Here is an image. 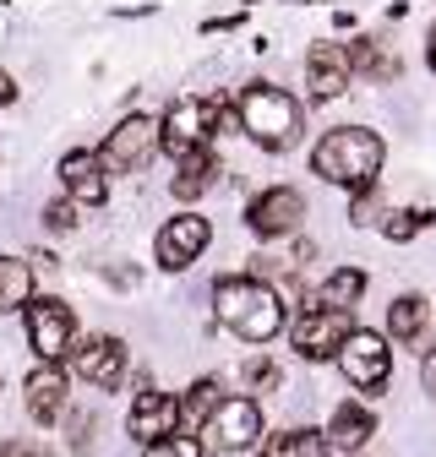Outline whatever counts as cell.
I'll return each mask as SVG.
<instances>
[{"label": "cell", "mask_w": 436, "mask_h": 457, "mask_svg": "<svg viewBox=\"0 0 436 457\" xmlns=\"http://www.w3.org/2000/svg\"><path fill=\"white\" fill-rule=\"evenodd\" d=\"M235 120L262 153H289L300 142V131H306V109L279 82H246L235 93Z\"/></svg>", "instance_id": "3957f363"}, {"label": "cell", "mask_w": 436, "mask_h": 457, "mask_svg": "<svg viewBox=\"0 0 436 457\" xmlns=\"http://www.w3.org/2000/svg\"><path fill=\"white\" fill-rule=\"evenodd\" d=\"M66 430H71V436H66V441H71V452H88V446H93V414H71V420H66Z\"/></svg>", "instance_id": "f546056e"}, {"label": "cell", "mask_w": 436, "mask_h": 457, "mask_svg": "<svg viewBox=\"0 0 436 457\" xmlns=\"http://www.w3.org/2000/svg\"><path fill=\"white\" fill-rule=\"evenodd\" d=\"M349 77H355V66H349V49H344V44H327V38L311 44V54H306V87H311L316 104L344 98Z\"/></svg>", "instance_id": "5bb4252c"}, {"label": "cell", "mask_w": 436, "mask_h": 457, "mask_svg": "<svg viewBox=\"0 0 436 457\" xmlns=\"http://www.w3.org/2000/svg\"><path fill=\"white\" fill-rule=\"evenodd\" d=\"M213 175H218V158H213V147L175 158V196H180V202H197L202 191H213Z\"/></svg>", "instance_id": "ffe728a7"}, {"label": "cell", "mask_w": 436, "mask_h": 457, "mask_svg": "<svg viewBox=\"0 0 436 457\" xmlns=\"http://www.w3.org/2000/svg\"><path fill=\"white\" fill-rule=\"evenodd\" d=\"M142 457H207V446L197 436H170V441H158V446H142Z\"/></svg>", "instance_id": "83f0119b"}, {"label": "cell", "mask_w": 436, "mask_h": 457, "mask_svg": "<svg viewBox=\"0 0 436 457\" xmlns=\"http://www.w3.org/2000/svg\"><path fill=\"white\" fill-rule=\"evenodd\" d=\"M425 321H431V311H425L420 295H398V300L388 305V337L404 343V349H415V343L425 337Z\"/></svg>", "instance_id": "44dd1931"}, {"label": "cell", "mask_w": 436, "mask_h": 457, "mask_svg": "<svg viewBox=\"0 0 436 457\" xmlns=\"http://www.w3.org/2000/svg\"><path fill=\"white\" fill-rule=\"evenodd\" d=\"M22 397H28V414L38 425H54L66 414V370L61 365H38L28 381H22Z\"/></svg>", "instance_id": "e0dca14e"}, {"label": "cell", "mask_w": 436, "mask_h": 457, "mask_svg": "<svg viewBox=\"0 0 436 457\" xmlns=\"http://www.w3.org/2000/svg\"><path fill=\"white\" fill-rule=\"evenodd\" d=\"M344 49H349L355 77H371V82H393V77H398V54L382 44V38L360 33V38H355V44H344Z\"/></svg>", "instance_id": "ac0fdd59"}, {"label": "cell", "mask_w": 436, "mask_h": 457, "mask_svg": "<svg viewBox=\"0 0 436 457\" xmlns=\"http://www.w3.org/2000/svg\"><path fill=\"white\" fill-rule=\"evenodd\" d=\"M12 98H17V82H12L6 71H0V104H12Z\"/></svg>", "instance_id": "d6a6232c"}, {"label": "cell", "mask_w": 436, "mask_h": 457, "mask_svg": "<svg viewBox=\"0 0 436 457\" xmlns=\"http://www.w3.org/2000/svg\"><path fill=\"white\" fill-rule=\"evenodd\" d=\"M365 267H333L322 278V289H316V300L311 305H333V311H355L360 305V295H365Z\"/></svg>", "instance_id": "d6986e66"}, {"label": "cell", "mask_w": 436, "mask_h": 457, "mask_svg": "<svg viewBox=\"0 0 436 457\" xmlns=\"http://www.w3.org/2000/svg\"><path fill=\"white\" fill-rule=\"evenodd\" d=\"M33 305V267L22 256H0V316Z\"/></svg>", "instance_id": "7402d4cb"}, {"label": "cell", "mask_w": 436, "mask_h": 457, "mask_svg": "<svg viewBox=\"0 0 436 457\" xmlns=\"http://www.w3.org/2000/svg\"><path fill=\"white\" fill-rule=\"evenodd\" d=\"M213 316L240 343H272L289 321V305H284V295L272 289V283H262L251 272H235V278L213 283Z\"/></svg>", "instance_id": "6da1fadb"}, {"label": "cell", "mask_w": 436, "mask_h": 457, "mask_svg": "<svg viewBox=\"0 0 436 457\" xmlns=\"http://www.w3.org/2000/svg\"><path fill=\"white\" fill-rule=\"evenodd\" d=\"M431 223H436V212H431V207H398V212L382 218V235H388L393 245H409L420 228H431Z\"/></svg>", "instance_id": "d4e9b609"}, {"label": "cell", "mask_w": 436, "mask_h": 457, "mask_svg": "<svg viewBox=\"0 0 436 457\" xmlns=\"http://www.w3.org/2000/svg\"><path fill=\"white\" fill-rule=\"evenodd\" d=\"M164 147V126L147 120V114H126V120L104 137V169H115V175H137V169L153 163V153Z\"/></svg>", "instance_id": "52a82bcc"}, {"label": "cell", "mask_w": 436, "mask_h": 457, "mask_svg": "<svg viewBox=\"0 0 436 457\" xmlns=\"http://www.w3.org/2000/svg\"><path fill=\"white\" fill-rule=\"evenodd\" d=\"M327 430H306V425H295V430H279V436H267L262 441V457H327Z\"/></svg>", "instance_id": "603a6c76"}, {"label": "cell", "mask_w": 436, "mask_h": 457, "mask_svg": "<svg viewBox=\"0 0 436 457\" xmlns=\"http://www.w3.org/2000/svg\"><path fill=\"white\" fill-rule=\"evenodd\" d=\"M382 158H388V142H382L376 131H365V126H333L311 147V175H322L327 186H344L355 196V191L376 186Z\"/></svg>", "instance_id": "7a4b0ae2"}, {"label": "cell", "mask_w": 436, "mask_h": 457, "mask_svg": "<svg viewBox=\"0 0 436 457\" xmlns=\"http://www.w3.org/2000/svg\"><path fill=\"white\" fill-rule=\"evenodd\" d=\"M44 223L66 235V228H77V223H82V207H77L71 196H61V202H49V207H44Z\"/></svg>", "instance_id": "f1b7e54d"}, {"label": "cell", "mask_w": 436, "mask_h": 457, "mask_svg": "<svg viewBox=\"0 0 436 457\" xmlns=\"http://www.w3.org/2000/svg\"><path fill=\"white\" fill-rule=\"evenodd\" d=\"M425 61H431V71H436V28H431V44H425Z\"/></svg>", "instance_id": "836d02e7"}, {"label": "cell", "mask_w": 436, "mask_h": 457, "mask_svg": "<svg viewBox=\"0 0 436 457\" xmlns=\"http://www.w3.org/2000/svg\"><path fill=\"white\" fill-rule=\"evenodd\" d=\"M61 186L77 207H98L109 196V180H104V158L98 153H66L61 158Z\"/></svg>", "instance_id": "9a60e30c"}, {"label": "cell", "mask_w": 436, "mask_h": 457, "mask_svg": "<svg viewBox=\"0 0 436 457\" xmlns=\"http://www.w3.org/2000/svg\"><path fill=\"white\" fill-rule=\"evenodd\" d=\"M218 403H224V397H218V381H213V376H202V381H191V386H186L180 414H186V425H197V430H202V425L213 420V409H218Z\"/></svg>", "instance_id": "cb8c5ba5"}, {"label": "cell", "mask_w": 436, "mask_h": 457, "mask_svg": "<svg viewBox=\"0 0 436 457\" xmlns=\"http://www.w3.org/2000/svg\"><path fill=\"white\" fill-rule=\"evenodd\" d=\"M180 425H186V414H180V397H175V392H158V386L137 392V403H131V420H126V430H131L142 446H158V441L180 436Z\"/></svg>", "instance_id": "4fadbf2b"}, {"label": "cell", "mask_w": 436, "mask_h": 457, "mask_svg": "<svg viewBox=\"0 0 436 457\" xmlns=\"http://www.w3.org/2000/svg\"><path fill=\"white\" fill-rule=\"evenodd\" d=\"M207 240H213V223L207 218H197V212H180V218H170L158 228V240H153V262L164 267V272H186L202 251H207Z\"/></svg>", "instance_id": "7c38bea8"}, {"label": "cell", "mask_w": 436, "mask_h": 457, "mask_svg": "<svg viewBox=\"0 0 436 457\" xmlns=\"http://www.w3.org/2000/svg\"><path fill=\"white\" fill-rule=\"evenodd\" d=\"M420 386L431 392V403H436V343H431V349L420 354Z\"/></svg>", "instance_id": "4dcf8cb0"}, {"label": "cell", "mask_w": 436, "mask_h": 457, "mask_svg": "<svg viewBox=\"0 0 436 457\" xmlns=\"http://www.w3.org/2000/svg\"><path fill=\"white\" fill-rule=\"evenodd\" d=\"M300 218H306V196L295 186H267L246 207V228H251L256 240H289L295 228H300Z\"/></svg>", "instance_id": "8fae6325"}, {"label": "cell", "mask_w": 436, "mask_h": 457, "mask_svg": "<svg viewBox=\"0 0 436 457\" xmlns=\"http://www.w3.org/2000/svg\"><path fill=\"white\" fill-rule=\"evenodd\" d=\"M382 218H388V212H382V186L349 196V223H355V228H371V223L382 228Z\"/></svg>", "instance_id": "4316f807"}, {"label": "cell", "mask_w": 436, "mask_h": 457, "mask_svg": "<svg viewBox=\"0 0 436 457\" xmlns=\"http://www.w3.org/2000/svg\"><path fill=\"white\" fill-rule=\"evenodd\" d=\"M256 441H262V403L256 397H224L213 409V420L202 425L207 452H251Z\"/></svg>", "instance_id": "ba28073f"}, {"label": "cell", "mask_w": 436, "mask_h": 457, "mask_svg": "<svg viewBox=\"0 0 436 457\" xmlns=\"http://www.w3.org/2000/svg\"><path fill=\"white\" fill-rule=\"evenodd\" d=\"M371 436H376L371 403H360V397H344V403L333 409V420H327V441H333L339 452H349V457H360Z\"/></svg>", "instance_id": "2e32d148"}, {"label": "cell", "mask_w": 436, "mask_h": 457, "mask_svg": "<svg viewBox=\"0 0 436 457\" xmlns=\"http://www.w3.org/2000/svg\"><path fill=\"white\" fill-rule=\"evenodd\" d=\"M158 126H164V153L186 158V153H202L218 126H240V120H235V104L224 98H175Z\"/></svg>", "instance_id": "277c9868"}, {"label": "cell", "mask_w": 436, "mask_h": 457, "mask_svg": "<svg viewBox=\"0 0 436 457\" xmlns=\"http://www.w3.org/2000/svg\"><path fill=\"white\" fill-rule=\"evenodd\" d=\"M339 370H344V381L355 392H371L376 397L382 386L393 381V349H388V337L355 327V337L344 343V354H339Z\"/></svg>", "instance_id": "9c48e42d"}, {"label": "cell", "mask_w": 436, "mask_h": 457, "mask_svg": "<svg viewBox=\"0 0 436 457\" xmlns=\"http://www.w3.org/2000/svg\"><path fill=\"white\" fill-rule=\"evenodd\" d=\"M355 337V316L349 311H333V305H300L295 321H289V343L295 354L322 365V360H339L344 343Z\"/></svg>", "instance_id": "5b68a950"}, {"label": "cell", "mask_w": 436, "mask_h": 457, "mask_svg": "<svg viewBox=\"0 0 436 457\" xmlns=\"http://www.w3.org/2000/svg\"><path fill=\"white\" fill-rule=\"evenodd\" d=\"M66 360H71V376L88 381V386H98V392H115L126 381V343L109 337V332H93V337L71 343Z\"/></svg>", "instance_id": "30bf717a"}, {"label": "cell", "mask_w": 436, "mask_h": 457, "mask_svg": "<svg viewBox=\"0 0 436 457\" xmlns=\"http://www.w3.org/2000/svg\"><path fill=\"white\" fill-rule=\"evenodd\" d=\"M28 321V349L38 354V365H61L71 354V343H77V321H71V305L66 300H33L22 311Z\"/></svg>", "instance_id": "8992f818"}, {"label": "cell", "mask_w": 436, "mask_h": 457, "mask_svg": "<svg viewBox=\"0 0 436 457\" xmlns=\"http://www.w3.org/2000/svg\"><path fill=\"white\" fill-rule=\"evenodd\" d=\"M0 457H49V452H38V446H6Z\"/></svg>", "instance_id": "1f68e13d"}, {"label": "cell", "mask_w": 436, "mask_h": 457, "mask_svg": "<svg viewBox=\"0 0 436 457\" xmlns=\"http://www.w3.org/2000/svg\"><path fill=\"white\" fill-rule=\"evenodd\" d=\"M240 386H246V392H279V386H284V370H279V360L251 354V360L240 365Z\"/></svg>", "instance_id": "484cf974"}]
</instances>
